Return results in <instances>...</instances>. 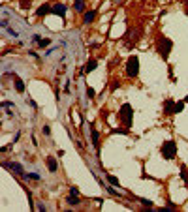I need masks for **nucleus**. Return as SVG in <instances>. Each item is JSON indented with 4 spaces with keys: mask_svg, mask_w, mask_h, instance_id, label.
Returning a JSON list of instances; mask_svg holds the SVG:
<instances>
[{
    "mask_svg": "<svg viewBox=\"0 0 188 212\" xmlns=\"http://www.w3.org/2000/svg\"><path fill=\"white\" fill-rule=\"evenodd\" d=\"M47 169H49L51 173H57V169H59V165H57V160H55L53 156H49V158H47Z\"/></svg>",
    "mask_w": 188,
    "mask_h": 212,
    "instance_id": "obj_8",
    "label": "nucleus"
},
{
    "mask_svg": "<svg viewBox=\"0 0 188 212\" xmlns=\"http://www.w3.org/2000/svg\"><path fill=\"white\" fill-rule=\"evenodd\" d=\"M119 116H120V122H122L126 128H130L132 126V116H134V109H132V105L124 103L122 107L119 109Z\"/></svg>",
    "mask_w": 188,
    "mask_h": 212,
    "instance_id": "obj_1",
    "label": "nucleus"
},
{
    "mask_svg": "<svg viewBox=\"0 0 188 212\" xmlns=\"http://www.w3.org/2000/svg\"><path fill=\"white\" fill-rule=\"evenodd\" d=\"M68 203L70 205H79V197H77V193H70V197H68Z\"/></svg>",
    "mask_w": 188,
    "mask_h": 212,
    "instance_id": "obj_14",
    "label": "nucleus"
},
{
    "mask_svg": "<svg viewBox=\"0 0 188 212\" xmlns=\"http://www.w3.org/2000/svg\"><path fill=\"white\" fill-rule=\"evenodd\" d=\"M139 73V58L137 57H130L126 64V75L128 77H136Z\"/></svg>",
    "mask_w": 188,
    "mask_h": 212,
    "instance_id": "obj_3",
    "label": "nucleus"
},
{
    "mask_svg": "<svg viewBox=\"0 0 188 212\" xmlns=\"http://www.w3.org/2000/svg\"><path fill=\"white\" fill-rule=\"evenodd\" d=\"M96 19V12H94V9H90V12H87L85 15H83V23H92V21Z\"/></svg>",
    "mask_w": 188,
    "mask_h": 212,
    "instance_id": "obj_9",
    "label": "nucleus"
},
{
    "mask_svg": "<svg viewBox=\"0 0 188 212\" xmlns=\"http://www.w3.org/2000/svg\"><path fill=\"white\" fill-rule=\"evenodd\" d=\"M173 109H175V103L171 102V99H165L164 102V111L165 113H173Z\"/></svg>",
    "mask_w": 188,
    "mask_h": 212,
    "instance_id": "obj_11",
    "label": "nucleus"
},
{
    "mask_svg": "<svg viewBox=\"0 0 188 212\" xmlns=\"http://www.w3.org/2000/svg\"><path fill=\"white\" fill-rule=\"evenodd\" d=\"M162 156L165 160H173L175 158V154H177V147H175V143L173 141H165L164 144H162Z\"/></svg>",
    "mask_w": 188,
    "mask_h": 212,
    "instance_id": "obj_2",
    "label": "nucleus"
},
{
    "mask_svg": "<svg viewBox=\"0 0 188 212\" xmlns=\"http://www.w3.org/2000/svg\"><path fill=\"white\" fill-rule=\"evenodd\" d=\"M183 109H184V102H177V103H175V109H173V113H181Z\"/></svg>",
    "mask_w": 188,
    "mask_h": 212,
    "instance_id": "obj_16",
    "label": "nucleus"
},
{
    "mask_svg": "<svg viewBox=\"0 0 188 212\" xmlns=\"http://www.w3.org/2000/svg\"><path fill=\"white\" fill-rule=\"evenodd\" d=\"M158 51L164 58H168L169 57V51H171V41L168 38H160L158 40Z\"/></svg>",
    "mask_w": 188,
    "mask_h": 212,
    "instance_id": "obj_4",
    "label": "nucleus"
},
{
    "mask_svg": "<svg viewBox=\"0 0 188 212\" xmlns=\"http://www.w3.org/2000/svg\"><path fill=\"white\" fill-rule=\"evenodd\" d=\"M96 66H98V62H96V60H88V62L85 64V68H83V73H88V71L96 70Z\"/></svg>",
    "mask_w": 188,
    "mask_h": 212,
    "instance_id": "obj_10",
    "label": "nucleus"
},
{
    "mask_svg": "<svg viewBox=\"0 0 188 212\" xmlns=\"http://www.w3.org/2000/svg\"><path fill=\"white\" fill-rule=\"evenodd\" d=\"M51 12H53V8H51L49 4H43V6H40V8H38L36 15H38V17H45V15H47V13H51Z\"/></svg>",
    "mask_w": 188,
    "mask_h": 212,
    "instance_id": "obj_6",
    "label": "nucleus"
},
{
    "mask_svg": "<svg viewBox=\"0 0 188 212\" xmlns=\"http://www.w3.org/2000/svg\"><path fill=\"white\" fill-rule=\"evenodd\" d=\"M49 43H51V40H40V47L43 49V47H47Z\"/></svg>",
    "mask_w": 188,
    "mask_h": 212,
    "instance_id": "obj_20",
    "label": "nucleus"
},
{
    "mask_svg": "<svg viewBox=\"0 0 188 212\" xmlns=\"http://www.w3.org/2000/svg\"><path fill=\"white\" fill-rule=\"evenodd\" d=\"M107 180L111 182L113 186H119V178H117V176H113V175H107Z\"/></svg>",
    "mask_w": 188,
    "mask_h": 212,
    "instance_id": "obj_17",
    "label": "nucleus"
},
{
    "mask_svg": "<svg viewBox=\"0 0 188 212\" xmlns=\"http://www.w3.org/2000/svg\"><path fill=\"white\" fill-rule=\"evenodd\" d=\"M73 9H75V12H83V9H85V0H75Z\"/></svg>",
    "mask_w": 188,
    "mask_h": 212,
    "instance_id": "obj_13",
    "label": "nucleus"
},
{
    "mask_svg": "<svg viewBox=\"0 0 188 212\" xmlns=\"http://www.w3.org/2000/svg\"><path fill=\"white\" fill-rule=\"evenodd\" d=\"M184 102H188V96H186V99H184Z\"/></svg>",
    "mask_w": 188,
    "mask_h": 212,
    "instance_id": "obj_26",
    "label": "nucleus"
},
{
    "mask_svg": "<svg viewBox=\"0 0 188 212\" xmlns=\"http://www.w3.org/2000/svg\"><path fill=\"white\" fill-rule=\"evenodd\" d=\"M6 169L13 171V173H17V175H25V171H23V167H21V163H15V162H8V163H6Z\"/></svg>",
    "mask_w": 188,
    "mask_h": 212,
    "instance_id": "obj_5",
    "label": "nucleus"
},
{
    "mask_svg": "<svg viewBox=\"0 0 188 212\" xmlns=\"http://www.w3.org/2000/svg\"><path fill=\"white\" fill-rule=\"evenodd\" d=\"M13 83H15V90H17L19 94H23V92H25V83L21 81V79H17V77H15V81H13Z\"/></svg>",
    "mask_w": 188,
    "mask_h": 212,
    "instance_id": "obj_12",
    "label": "nucleus"
},
{
    "mask_svg": "<svg viewBox=\"0 0 188 212\" xmlns=\"http://www.w3.org/2000/svg\"><path fill=\"white\" fill-rule=\"evenodd\" d=\"M27 180H40V175H36V173H25L23 175Z\"/></svg>",
    "mask_w": 188,
    "mask_h": 212,
    "instance_id": "obj_15",
    "label": "nucleus"
},
{
    "mask_svg": "<svg viewBox=\"0 0 188 212\" xmlns=\"http://www.w3.org/2000/svg\"><path fill=\"white\" fill-rule=\"evenodd\" d=\"M92 143H94V147L98 148V131L96 130H92Z\"/></svg>",
    "mask_w": 188,
    "mask_h": 212,
    "instance_id": "obj_18",
    "label": "nucleus"
},
{
    "mask_svg": "<svg viewBox=\"0 0 188 212\" xmlns=\"http://www.w3.org/2000/svg\"><path fill=\"white\" fill-rule=\"evenodd\" d=\"M87 96H88V98H94V88L87 86Z\"/></svg>",
    "mask_w": 188,
    "mask_h": 212,
    "instance_id": "obj_21",
    "label": "nucleus"
},
{
    "mask_svg": "<svg viewBox=\"0 0 188 212\" xmlns=\"http://www.w3.org/2000/svg\"><path fill=\"white\" fill-rule=\"evenodd\" d=\"M30 6H32L30 0H21V8H23V9H27V8H30Z\"/></svg>",
    "mask_w": 188,
    "mask_h": 212,
    "instance_id": "obj_19",
    "label": "nucleus"
},
{
    "mask_svg": "<svg viewBox=\"0 0 188 212\" xmlns=\"http://www.w3.org/2000/svg\"><path fill=\"white\" fill-rule=\"evenodd\" d=\"M51 13H53V15H59V17H64V13H66V6H64V4H55Z\"/></svg>",
    "mask_w": 188,
    "mask_h": 212,
    "instance_id": "obj_7",
    "label": "nucleus"
},
{
    "mask_svg": "<svg viewBox=\"0 0 188 212\" xmlns=\"http://www.w3.org/2000/svg\"><path fill=\"white\" fill-rule=\"evenodd\" d=\"M181 173H183V178H184V180L188 182V171L184 169V167H181Z\"/></svg>",
    "mask_w": 188,
    "mask_h": 212,
    "instance_id": "obj_22",
    "label": "nucleus"
},
{
    "mask_svg": "<svg viewBox=\"0 0 188 212\" xmlns=\"http://www.w3.org/2000/svg\"><path fill=\"white\" fill-rule=\"evenodd\" d=\"M38 210H41V212H43V210H45V205H43V203H40V205H38Z\"/></svg>",
    "mask_w": 188,
    "mask_h": 212,
    "instance_id": "obj_24",
    "label": "nucleus"
},
{
    "mask_svg": "<svg viewBox=\"0 0 188 212\" xmlns=\"http://www.w3.org/2000/svg\"><path fill=\"white\" fill-rule=\"evenodd\" d=\"M183 2H184V4H186V6H188V0H183Z\"/></svg>",
    "mask_w": 188,
    "mask_h": 212,
    "instance_id": "obj_25",
    "label": "nucleus"
},
{
    "mask_svg": "<svg viewBox=\"0 0 188 212\" xmlns=\"http://www.w3.org/2000/svg\"><path fill=\"white\" fill-rule=\"evenodd\" d=\"M43 133H45V135L49 137V133H51V130H49V126H43Z\"/></svg>",
    "mask_w": 188,
    "mask_h": 212,
    "instance_id": "obj_23",
    "label": "nucleus"
},
{
    "mask_svg": "<svg viewBox=\"0 0 188 212\" xmlns=\"http://www.w3.org/2000/svg\"><path fill=\"white\" fill-rule=\"evenodd\" d=\"M117 2H120V0H117Z\"/></svg>",
    "mask_w": 188,
    "mask_h": 212,
    "instance_id": "obj_27",
    "label": "nucleus"
}]
</instances>
